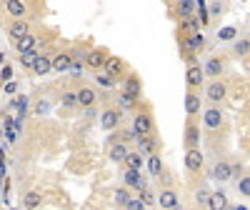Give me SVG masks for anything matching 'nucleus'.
<instances>
[{"label":"nucleus","instance_id":"obj_19","mask_svg":"<svg viewBox=\"0 0 250 210\" xmlns=\"http://www.w3.org/2000/svg\"><path fill=\"white\" fill-rule=\"evenodd\" d=\"M198 143H200V128L195 123H188V128H185V148H198Z\"/></svg>","mask_w":250,"mask_h":210},{"label":"nucleus","instance_id":"obj_3","mask_svg":"<svg viewBox=\"0 0 250 210\" xmlns=\"http://www.w3.org/2000/svg\"><path fill=\"white\" fill-rule=\"evenodd\" d=\"M30 33V25L25 18H13V23L8 25V38L13 40V43H18L20 38H25Z\"/></svg>","mask_w":250,"mask_h":210},{"label":"nucleus","instance_id":"obj_33","mask_svg":"<svg viewBox=\"0 0 250 210\" xmlns=\"http://www.w3.org/2000/svg\"><path fill=\"white\" fill-rule=\"evenodd\" d=\"M38 55H40V48L28 50V53H20V65H23V68H33L35 60H38Z\"/></svg>","mask_w":250,"mask_h":210},{"label":"nucleus","instance_id":"obj_18","mask_svg":"<svg viewBox=\"0 0 250 210\" xmlns=\"http://www.w3.org/2000/svg\"><path fill=\"white\" fill-rule=\"evenodd\" d=\"M195 10H198V0H175V13H178V18L195 15Z\"/></svg>","mask_w":250,"mask_h":210},{"label":"nucleus","instance_id":"obj_44","mask_svg":"<svg viewBox=\"0 0 250 210\" xmlns=\"http://www.w3.org/2000/svg\"><path fill=\"white\" fill-rule=\"evenodd\" d=\"M210 10H213V15H220L223 13V3H220V0H215V3L210 5Z\"/></svg>","mask_w":250,"mask_h":210},{"label":"nucleus","instance_id":"obj_39","mask_svg":"<svg viewBox=\"0 0 250 210\" xmlns=\"http://www.w3.org/2000/svg\"><path fill=\"white\" fill-rule=\"evenodd\" d=\"M62 105H65V108H75L78 105V93H62Z\"/></svg>","mask_w":250,"mask_h":210},{"label":"nucleus","instance_id":"obj_7","mask_svg":"<svg viewBox=\"0 0 250 210\" xmlns=\"http://www.w3.org/2000/svg\"><path fill=\"white\" fill-rule=\"evenodd\" d=\"M123 183L128 185V188H133V190H143V188H145V180H143L140 170H135V168H125Z\"/></svg>","mask_w":250,"mask_h":210},{"label":"nucleus","instance_id":"obj_8","mask_svg":"<svg viewBox=\"0 0 250 210\" xmlns=\"http://www.w3.org/2000/svg\"><path fill=\"white\" fill-rule=\"evenodd\" d=\"M105 60H108V55L103 53L100 48H93V50H88V55H85L88 68H93L95 73H98V70H103V65H105Z\"/></svg>","mask_w":250,"mask_h":210},{"label":"nucleus","instance_id":"obj_34","mask_svg":"<svg viewBox=\"0 0 250 210\" xmlns=\"http://www.w3.org/2000/svg\"><path fill=\"white\" fill-rule=\"evenodd\" d=\"M235 190H238L240 198H250V175H240V178H238Z\"/></svg>","mask_w":250,"mask_h":210},{"label":"nucleus","instance_id":"obj_10","mask_svg":"<svg viewBox=\"0 0 250 210\" xmlns=\"http://www.w3.org/2000/svg\"><path fill=\"white\" fill-rule=\"evenodd\" d=\"M205 75H210V78H220L223 75V70H225V58H218V55H213V58H208V63H205Z\"/></svg>","mask_w":250,"mask_h":210},{"label":"nucleus","instance_id":"obj_27","mask_svg":"<svg viewBox=\"0 0 250 210\" xmlns=\"http://www.w3.org/2000/svg\"><path fill=\"white\" fill-rule=\"evenodd\" d=\"M128 153H130V150H128V145H125V143H115L113 148H110V153H108V155H110V160H113V163H125Z\"/></svg>","mask_w":250,"mask_h":210},{"label":"nucleus","instance_id":"obj_5","mask_svg":"<svg viewBox=\"0 0 250 210\" xmlns=\"http://www.w3.org/2000/svg\"><path fill=\"white\" fill-rule=\"evenodd\" d=\"M203 163H205V158H203L200 148H188V153H185V168H188V170L198 173L203 168Z\"/></svg>","mask_w":250,"mask_h":210},{"label":"nucleus","instance_id":"obj_28","mask_svg":"<svg viewBox=\"0 0 250 210\" xmlns=\"http://www.w3.org/2000/svg\"><path fill=\"white\" fill-rule=\"evenodd\" d=\"M138 148H140V153H155V138H153V133H148V135H138Z\"/></svg>","mask_w":250,"mask_h":210},{"label":"nucleus","instance_id":"obj_49","mask_svg":"<svg viewBox=\"0 0 250 210\" xmlns=\"http://www.w3.org/2000/svg\"><path fill=\"white\" fill-rule=\"evenodd\" d=\"M3 173H5V168H3V163H0V178H3Z\"/></svg>","mask_w":250,"mask_h":210},{"label":"nucleus","instance_id":"obj_17","mask_svg":"<svg viewBox=\"0 0 250 210\" xmlns=\"http://www.w3.org/2000/svg\"><path fill=\"white\" fill-rule=\"evenodd\" d=\"M35 48H40V40H38L33 33H28L25 38H20L18 43H15V50H18V55H20V53H28V50H35Z\"/></svg>","mask_w":250,"mask_h":210},{"label":"nucleus","instance_id":"obj_12","mask_svg":"<svg viewBox=\"0 0 250 210\" xmlns=\"http://www.w3.org/2000/svg\"><path fill=\"white\" fill-rule=\"evenodd\" d=\"M118 125H120V113H118V110L108 108L105 113L100 115V128H103V130H115Z\"/></svg>","mask_w":250,"mask_h":210},{"label":"nucleus","instance_id":"obj_2","mask_svg":"<svg viewBox=\"0 0 250 210\" xmlns=\"http://www.w3.org/2000/svg\"><path fill=\"white\" fill-rule=\"evenodd\" d=\"M205 98L210 100V103H218V105H220V103L228 98V85H225L223 80H213L210 85L205 88Z\"/></svg>","mask_w":250,"mask_h":210},{"label":"nucleus","instance_id":"obj_21","mask_svg":"<svg viewBox=\"0 0 250 210\" xmlns=\"http://www.w3.org/2000/svg\"><path fill=\"white\" fill-rule=\"evenodd\" d=\"M200 108H203L200 95H198V93H188V95H185V113L193 118V115H198V113H200Z\"/></svg>","mask_w":250,"mask_h":210},{"label":"nucleus","instance_id":"obj_15","mask_svg":"<svg viewBox=\"0 0 250 210\" xmlns=\"http://www.w3.org/2000/svg\"><path fill=\"white\" fill-rule=\"evenodd\" d=\"M70 65H73V55L70 53H58L53 58V70L55 73H70Z\"/></svg>","mask_w":250,"mask_h":210},{"label":"nucleus","instance_id":"obj_29","mask_svg":"<svg viewBox=\"0 0 250 210\" xmlns=\"http://www.w3.org/2000/svg\"><path fill=\"white\" fill-rule=\"evenodd\" d=\"M233 55L235 58H248L250 55V38H240L233 43Z\"/></svg>","mask_w":250,"mask_h":210},{"label":"nucleus","instance_id":"obj_43","mask_svg":"<svg viewBox=\"0 0 250 210\" xmlns=\"http://www.w3.org/2000/svg\"><path fill=\"white\" fill-rule=\"evenodd\" d=\"M48 113V100H38L35 103V115H45Z\"/></svg>","mask_w":250,"mask_h":210},{"label":"nucleus","instance_id":"obj_37","mask_svg":"<svg viewBox=\"0 0 250 210\" xmlns=\"http://www.w3.org/2000/svg\"><path fill=\"white\" fill-rule=\"evenodd\" d=\"M115 203L120 205V208H125L130 203V193H128V188H118L115 190Z\"/></svg>","mask_w":250,"mask_h":210},{"label":"nucleus","instance_id":"obj_13","mask_svg":"<svg viewBox=\"0 0 250 210\" xmlns=\"http://www.w3.org/2000/svg\"><path fill=\"white\" fill-rule=\"evenodd\" d=\"M5 13H8L10 18H25V15H28L25 0H5Z\"/></svg>","mask_w":250,"mask_h":210},{"label":"nucleus","instance_id":"obj_48","mask_svg":"<svg viewBox=\"0 0 250 210\" xmlns=\"http://www.w3.org/2000/svg\"><path fill=\"white\" fill-rule=\"evenodd\" d=\"M15 90H18V85H15L13 80H8V83H5V93H15Z\"/></svg>","mask_w":250,"mask_h":210},{"label":"nucleus","instance_id":"obj_11","mask_svg":"<svg viewBox=\"0 0 250 210\" xmlns=\"http://www.w3.org/2000/svg\"><path fill=\"white\" fill-rule=\"evenodd\" d=\"M185 80H188V85H190V88H203V83H205V68L190 65V68H188Z\"/></svg>","mask_w":250,"mask_h":210},{"label":"nucleus","instance_id":"obj_20","mask_svg":"<svg viewBox=\"0 0 250 210\" xmlns=\"http://www.w3.org/2000/svg\"><path fill=\"white\" fill-rule=\"evenodd\" d=\"M53 70V58H48V55H38V60H35V65H33V73L35 75H48Z\"/></svg>","mask_w":250,"mask_h":210},{"label":"nucleus","instance_id":"obj_26","mask_svg":"<svg viewBox=\"0 0 250 210\" xmlns=\"http://www.w3.org/2000/svg\"><path fill=\"white\" fill-rule=\"evenodd\" d=\"M123 165H125V168H135V170H143V168H145V158H143L140 150H130Z\"/></svg>","mask_w":250,"mask_h":210},{"label":"nucleus","instance_id":"obj_30","mask_svg":"<svg viewBox=\"0 0 250 210\" xmlns=\"http://www.w3.org/2000/svg\"><path fill=\"white\" fill-rule=\"evenodd\" d=\"M180 28H183V33H195V30H200V20L195 15L180 18Z\"/></svg>","mask_w":250,"mask_h":210},{"label":"nucleus","instance_id":"obj_42","mask_svg":"<svg viewBox=\"0 0 250 210\" xmlns=\"http://www.w3.org/2000/svg\"><path fill=\"white\" fill-rule=\"evenodd\" d=\"M125 208H130V210H143V208H148V205H145L143 198H130V203L125 205Z\"/></svg>","mask_w":250,"mask_h":210},{"label":"nucleus","instance_id":"obj_45","mask_svg":"<svg viewBox=\"0 0 250 210\" xmlns=\"http://www.w3.org/2000/svg\"><path fill=\"white\" fill-rule=\"evenodd\" d=\"M3 80H5V83H8V80H13V68H10V65H5V68H3Z\"/></svg>","mask_w":250,"mask_h":210},{"label":"nucleus","instance_id":"obj_1","mask_svg":"<svg viewBox=\"0 0 250 210\" xmlns=\"http://www.w3.org/2000/svg\"><path fill=\"white\" fill-rule=\"evenodd\" d=\"M220 125H223V110L218 108V103H213L210 108L203 110V128L213 133V130H220Z\"/></svg>","mask_w":250,"mask_h":210},{"label":"nucleus","instance_id":"obj_4","mask_svg":"<svg viewBox=\"0 0 250 210\" xmlns=\"http://www.w3.org/2000/svg\"><path fill=\"white\" fill-rule=\"evenodd\" d=\"M133 130H135V135H148V133H153V115H150V113H135V118H133Z\"/></svg>","mask_w":250,"mask_h":210},{"label":"nucleus","instance_id":"obj_46","mask_svg":"<svg viewBox=\"0 0 250 210\" xmlns=\"http://www.w3.org/2000/svg\"><path fill=\"white\" fill-rule=\"evenodd\" d=\"M243 175V165L240 163H233V178H240Z\"/></svg>","mask_w":250,"mask_h":210},{"label":"nucleus","instance_id":"obj_25","mask_svg":"<svg viewBox=\"0 0 250 210\" xmlns=\"http://www.w3.org/2000/svg\"><path fill=\"white\" fill-rule=\"evenodd\" d=\"M123 90H125V93H130L133 98H140V93H143L140 78H138V75H128V80L123 83Z\"/></svg>","mask_w":250,"mask_h":210},{"label":"nucleus","instance_id":"obj_16","mask_svg":"<svg viewBox=\"0 0 250 210\" xmlns=\"http://www.w3.org/2000/svg\"><path fill=\"white\" fill-rule=\"evenodd\" d=\"M158 205L160 208H168V210H175V208H180V200H178V195H175V190H163L160 195H158Z\"/></svg>","mask_w":250,"mask_h":210},{"label":"nucleus","instance_id":"obj_9","mask_svg":"<svg viewBox=\"0 0 250 210\" xmlns=\"http://www.w3.org/2000/svg\"><path fill=\"white\" fill-rule=\"evenodd\" d=\"M183 45H185L188 50H190V53L203 50V48H205V38H203V33H200V30H195V33H185Z\"/></svg>","mask_w":250,"mask_h":210},{"label":"nucleus","instance_id":"obj_31","mask_svg":"<svg viewBox=\"0 0 250 210\" xmlns=\"http://www.w3.org/2000/svg\"><path fill=\"white\" fill-rule=\"evenodd\" d=\"M40 203H43V195L38 190H28L23 195V208H40Z\"/></svg>","mask_w":250,"mask_h":210},{"label":"nucleus","instance_id":"obj_41","mask_svg":"<svg viewBox=\"0 0 250 210\" xmlns=\"http://www.w3.org/2000/svg\"><path fill=\"white\" fill-rule=\"evenodd\" d=\"M13 105L20 110V118H23V115H25V110H28V98H25V95H20V98H18Z\"/></svg>","mask_w":250,"mask_h":210},{"label":"nucleus","instance_id":"obj_40","mask_svg":"<svg viewBox=\"0 0 250 210\" xmlns=\"http://www.w3.org/2000/svg\"><path fill=\"white\" fill-rule=\"evenodd\" d=\"M195 200H198L200 205H205V208H208V203H210V193H208L205 188H200V190L195 193Z\"/></svg>","mask_w":250,"mask_h":210},{"label":"nucleus","instance_id":"obj_6","mask_svg":"<svg viewBox=\"0 0 250 210\" xmlns=\"http://www.w3.org/2000/svg\"><path fill=\"white\" fill-rule=\"evenodd\" d=\"M213 178L218 180V183H228L233 178V163H228V160H218L215 165H213Z\"/></svg>","mask_w":250,"mask_h":210},{"label":"nucleus","instance_id":"obj_24","mask_svg":"<svg viewBox=\"0 0 250 210\" xmlns=\"http://www.w3.org/2000/svg\"><path fill=\"white\" fill-rule=\"evenodd\" d=\"M208 208L225 210V208H230V200H228V195L223 190H215V193H210V203H208Z\"/></svg>","mask_w":250,"mask_h":210},{"label":"nucleus","instance_id":"obj_14","mask_svg":"<svg viewBox=\"0 0 250 210\" xmlns=\"http://www.w3.org/2000/svg\"><path fill=\"white\" fill-rule=\"evenodd\" d=\"M103 70H105L108 75H113V78H120V75L125 73V63H123L120 58H115V55H108V60H105V65H103Z\"/></svg>","mask_w":250,"mask_h":210},{"label":"nucleus","instance_id":"obj_22","mask_svg":"<svg viewBox=\"0 0 250 210\" xmlns=\"http://www.w3.org/2000/svg\"><path fill=\"white\" fill-rule=\"evenodd\" d=\"M145 168H148V173L153 178H160L163 175V160H160V155L158 153H150L148 160H145Z\"/></svg>","mask_w":250,"mask_h":210},{"label":"nucleus","instance_id":"obj_36","mask_svg":"<svg viewBox=\"0 0 250 210\" xmlns=\"http://www.w3.org/2000/svg\"><path fill=\"white\" fill-rule=\"evenodd\" d=\"M138 193H140V198L145 200V205H148V208L158 203V198H155V193H153V188H148V185H145L143 190H138Z\"/></svg>","mask_w":250,"mask_h":210},{"label":"nucleus","instance_id":"obj_35","mask_svg":"<svg viewBox=\"0 0 250 210\" xmlns=\"http://www.w3.org/2000/svg\"><path fill=\"white\" fill-rule=\"evenodd\" d=\"M95 80H98V85H100V88H113V80H115V78L108 75L105 70H98V73H95Z\"/></svg>","mask_w":250,"mask_h":210},{"label":"nucleus","instance_id":"obj_38","mask_svg":"<svg viewBox=\"0 0 250 210\" xmlns=\"http://www.w3.org/2000/svg\"><path fill=\"white\" fill-rule=\"evenodd\" d=\"M235 35H238L235 28H223V30H218V40H235Z\"/></svg>","mask_w":250,"mask_h":210},{"label":"nucleus","instance_id":"obj_47","mask_svg":"<svg viewBox=\"0 0 250 210\" xmlns=\"http://www.w3.org/2000/svg\"><path fill=\"white\" fill-rule=\"evenodd\" d=\"M70 73H73V75L83 73V65H80V63H75V60H73V65H70Z\"/></svg>","mask_w":250,"mask_h":210},{"label":"nucleus","instance_id":"obj_32","mask_svg":"<svg viewBox=\"0 0 250 210\" xmlns=\"http://www.w3.org/2000/svg\"><path fill=\"white\" fill-rule=\"evenodd\" d=\"M135 100H138V98H133L130 93H125V90L118 93V105H120L123 110H133V108H135Z\"/></svg>","mask_w":250,"mask_h":210},{"label":"nucleus","instance_id":"obj_23","mask_svg":"<svg viewBox=\"0 0 250 210\" xmlns=\"http://www.w3.org/2000/svg\"><path fill=\"white\" fill-rule=\"evenodd\" d=\"M95 100H98V95H95L93 88H80L78 90V105L80 108H90V105H95Z\"/></svg>","mask_w":250,"mask_h":210}]
</instances>
